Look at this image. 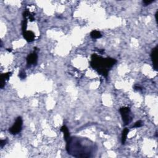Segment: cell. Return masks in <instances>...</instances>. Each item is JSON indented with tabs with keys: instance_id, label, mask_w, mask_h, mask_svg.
<instances>
[{
	"instance_id": "6da1fadb",
	"label": "cell",
	"mask_w": 158,
	"mask_h": 158,
	"mask_svg": "<svg viewBox=\"0 0 158 158\" xmlns=\"http://www.w3.org/2000/svg\"><path fill=\"white\" fill-rule=\"evenodd\" d=\"M97 148L91 141L84 138L70 137L66 142L68 154L75 157H90Z\"/></svg>"
},
{
	"instance_id": "7a4b0ae2",
	"label": "cell",
	"mask_w": 158,
	"mask_h": 158,
	"mask_svg": "<svg viewBox=\"0 0 158 158\" xmlns=\"http://www.w3.org/2000/svg\"><path fill=\"white\" fill-rule=\"evenodd\" d=\"M90 65L91 67L97 71L99 74L107 77L108 75V70L117 62L115 59L107 57L103 58L97 54H92L91 57Z\"/></svg>"
},
{
	"instance_id": "3957f363",
	"label": "cell",
	"mask_w": 158,
	"mask_h": 158,
	"mask_svg": "<svg viewBox=\"0 0 158 158\" xmlns=\"http://www.w3.org/2000/svg\"><path fill=\"white\" fill-rule=\"evenodd\" d=\"M119 112H120V115L122 116V119L123 122L124 123L125 125H127L129 123H131L132 121V117L131 110H130V107H122L120 108L119 109Z\"/></svg>"
},
{
	"instance_id": "277c9868",
	"label": "cell",
	"mask_w": 158,
	"mask_h": 158,
	"mask_svg": "<svg viewBox=\"0 0 158 158\" xmlns=\"http://www.w3.org/2000/svg\"><path fill=\"white\" fill-rule=\"evenodd\" d=\"M23 121L21 117H18L14 125L9 128V132L12 135H17L21 132L22 129Z\"/></svg>"
},
{
	"instance_id": "5b68a950",
	"label": "cell",
	"mask_w": 158,
	"mask_h": 158,
	"mask_svg": "<svg viewBox=\"0 0 158 158\" xmlns=\"http://www.w3.org/2000/svg\"><path fill=\"white\" fill-rule=\"evenodd\" d=\"M37 61H38V55L36 52L30 53L27 57V64L28 67L32 65H37Z\"/></svg>"
},
{
	"instance_id": "8992f818",
	"label": "cell",
	"mask_w": 158,
	"mask_h": 158,
	"mask_svg": "<svg viewBox=\"0 0 158 158\" xmlns=\"http://www.w3.org/2000/svg\"><path fill=\"white\" fill-rule=\"evenodd\" d=\"M152 62H153V67L156 70H157V46L153 48L151 53Z\"/></svg>"
},
{
	"instance_id": "52a82bcc",
	"label": "cell",
	"mask_w": 158,
	"mask_h": 158,
	"mask_svg": "<svg viewBox=\"0 0 158 158\" xmlns=\"http://www.w3.org/2000/svg\"><path fill=\"white\" fill-rule=\"evenodd\" d=\"M23 36H24V38L28 42H32L35 40V34L32 31H25V32L23 33Z\"/></svg>"
},
{
	"instance_id": "ba28073f",
	"label": "cell",
	"mask_w": 158,
	"mask_h": 158,
	"mask_svg": "<svg viewBox=\"0 0 158 158\" xmlns=\"http://www.w3.org/2000/svg\"><path fill=\"white\" fill-rule=\"evenodd\" d=\"M11 74H12V72H8L1 75V77H0V80H1V82H0V88H3V87L5 85L6 80H8L9 79Z\"/></svg>"
},
{
	"instance_id": "9c48e42d",
	"label": "cell",
	"mask_w": 158,
	"mask_h": 158,
	"mask_svg": "<svg viewBox=\"0 0 158 158\" xmlns=\"http://www.w3.org/2000/svg\"><path fill=\"white\" fill-rule=\"evenodd\" d=\"M61 131L64 133V139H65L66 141L67 142V141L70 139V133L69 131L68 128L66 127V125H63L62 127H61Z\"/></svg>"
},
{
	"instance_id": "30bf717a",
	"label": "cell",
	"mask_w": 158,
	"mask_h": 158,
	"mask_svg": "<svg viewBox=\"0 0 158 158\" xmlns=\"http://www.w3.org/2000/svg\"><path fill=\"white\" fill-rule=\"evenodd\" d=\"M129 132V130L127 129V128H125V129L123 130L122 133V140H121L122 143L123 145L125 144V143Z\"/></svg>"
},
{
	"instance_id": "8fae6325",
	"label": "cell",
	"mask_w": 158,
	"mask_h": 158,
	"mask_svg": "<svg viewBox=\"0 0 158 158\" xmlns=\"http://www.w3.org/2000/svg\"><path fill=\"white\" fill-rule=\"evenodd\" d=\"M90 37L93 38V39H98V38H100L102 37V34L101 32L97 30H93L90 33Z\"/></svg>"
},
{
	"instance_id": "7c38bea8",
	"label": "cell",
	"mask_w": 158,
	"mask_h": 158,
	"mask_svg": "<svg viewBox=\"0 0 158 158\" xmlns=\"http://www.w3.org/2000/svg\"><path fill=\"white\" fill-rule=\"evenodd\" d=\"M27 19H24V21H22V34L27 31Z\"/></svg>"
},
{
	"instance_id": "4fadbf2b",
	"label": "cell",
	"mask_w": 158,
	"mask_h": 158,
	"mask_svg": "<svg viewBox=\"0 0 158 158\" xmlns=\"http://www.w3.org/2000/svg\"><path fill=\"white\" fill-rule=\"evenodd\" d=\"M142 125H143V122H142L141 120H138V121H137L135 123L134 125L132 127V128H139L141 127Z\"/></svg>"
},
{
	"instance_id": "5bb4252c",
	"label": "cell",
	"mask_w": 158,
	"mask_h": 158,
	"mask_svg": "<svg viewBox=\"0 0 158 158\" xmlns=\"http://www.w3.org/2000/svg\"><path fill=\"white\" fill-rule=\"evenodd\" d=\"M19 77H20L21 79H24L26 77V74H25V72L24 70H21L20 72L19 75Z\"/></svg>"
},
{
	"instance_id": "9a60e30c",
	"label": "cell",
	"mask_w": 158,
	"mask_h": 158,
	"mask_svg": "<svg viewBox=\"0 0 158 158\" xmlns=\"http://www.w3.org/2000/svg\"><path fill=\"white\" fill-rule=\"evenodd\" d=\"M154 0H145V1H143V3L145 5V6H147L151 4L152 3L154 2Z\"/></svg>"
},
{
	"instance_id": "2e32d148",
	"label": "cell",
	"mask_w": 158,
	"mask_h": 158,
	"mask_svg": "<svg viewBox=\"0 0 158 158\" xmlns=\"http://www.w3.org/2000/svg\"><path fill=\"white\" fill-rule=\"evenodd\" d=\"M7 142H8V140L6 139V140H1L0 141V146H1V148H3V146L6 144Z\"/></svg>"
},
{
	"instance_id": "e0dca14e",
	"label": "cell",
	"mask_w": 158,
	"mask_h": 158,
	"mask_svg": "<svg viewBox=\"0 0 158 158\" xmlns=\"http://www.w3.org/2000/svg\"><path fill=\"white\" fill-rule=\"evenodd\" d=\"M28 19H29L30 21H31V22H33V21H34V20H35V19H34V16H33V15H31V14H30V15H28Z\"/></svg>"
},
{
	"instance_id": "ac0fdd59",
	"label": "cell",
	"mask_w": 158,
	"mask_h": 158,
	"mask_svg": "<svg viewBox=\"0 0 158 158\" xmlns=\"http://www.w3.org/2000/svg\"><path fill=\"white\" fill-rule=\"evenodd\" d=\"M134 88H135V90H142V88H141V87H140V86H137V85L134 86Z\"/></svg>"
},
{
	"instance_id": "d6986e66",
	"label": "cell",
	"mask_w": 158,
	"mask_h": 158,
	"mask_svg": "<svg viewBox=\"0 0 158 158\" xmlns=\"http://www.w3.org/2000/svg\"><path fill=\"white\" fill-rule=\"evenodd\" d=\"M157 15H158V11H156V14H155V17H156V21L157 22Z\"/></svg>"
},
{
	"instance_id": "ffe728a7",
	"label": "cell",
	"mask_w": 158,
	"mask_h": 158,
	"mask_svg": "<svg viewBox=\"0 0 158 158\" xmlns=\"http://www.w3.org/2000/svg\"><path fill=\"white\" fill-rule=\"evenodd\" d=\"M7 51H9V52H11V51H12V50H11V49H7Z\"/></svg>"
},
{
	"instance_id": "44dd1931",
	"label": "cell",
	"mask_w": 158,
	"mask_h": 158,
	"mask_svg": "<svg viewBox=\"0 0 158 158\" xmlns=\"http://www.w3.org/2000/svg\"><path fill=\"white\" fill-rule=\"evenodd\" d=\"M2 46H3V42H2V41H1V46H0V47L2 48Z\"/></svg>"
}]
</instances>
